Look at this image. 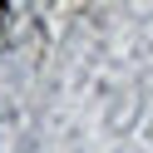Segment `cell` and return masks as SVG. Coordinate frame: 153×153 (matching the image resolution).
Returning a JSON list of instances; mask_svg holds the SVG:
<instances>
[{"instance_id":"6da1fadb","label":"cell","mask_w":153,"mask_h":153,"mask_svg":"<svg viewBox=\"0 0 153 153\" xmlns=\"http://www.w3.org/2000/svg\"><path fill=\"white\" fill-rule=\"evenodd\" d=\"M0 30H5V0H0Z\"/></svg>"}]
</instances>
